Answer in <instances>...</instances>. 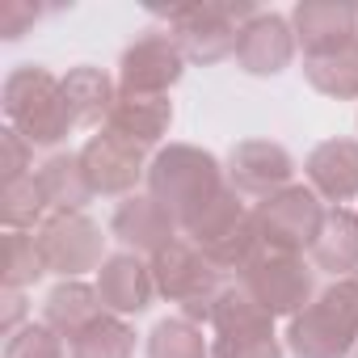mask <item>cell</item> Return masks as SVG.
I'll return each instance as SVG.
<instances>
[{
    "instance_id": "cell-26",
    "label": "cell",
    "mask_w": 358,
    "mask_h": 358,
    "mask_svg": "<svg viewBox=\"0 0 358 358\" xmlns=\"http://www.w3.org/2000/svg\"><path fill=\"white\" fill-rule=\"evenodd\" d=\"M43 211H47V199L38 190V177L34 173L0 186V220H5L9 232H26V228L43 224Z\"/></svg>"
},
{
    "instance_id": "cell-31",
    "label": "cell",
    "mask_w": 358,
    "mask_h": 358,
    "mask_svg": "<svg viewBox=\"0 0 358 358\" xmlns=\"http://www.w3.org/2000/svg\"><path fill=\"white\" fill-rule=\"evenodd\" d=\"M38 22V9L26 5V0H0V38H22L30 26Z\"/></svg>"
},
{
    "instance_id": "cell-14",
    "label": "cell",
    "mask_w": 358,
    "mask_h": 358,
    "mask_svg": "<svg viewBox=\"0 0 358 358\" xmlns=\"http://www.w3.org/2000/svg\"><path fill=\"white\" fill-rule=\"evenodd\" d=\"M295 55V30L278 13H253L236 43V64L253 76H274Z\"/></svg>"
},
{
    "instance_id": "cell-30",
    "label": "cell",
    "mask_w": 358,
    "mask_h": 358,
    "mask_svg": "<svg viewBox=\"0 0 358 358\" xmlns=\"http://www.w3.org/2000/svg\"><path fill=\"white\" fill-rule=\"evenodd\" d=\"M30 139L17 135L13 127L0 131V169H5V182H17V177H30Z\"/></svg>"
},
{
    "instance_id": "cell-3",
    "label": "cell",
    "mask_w": 358,
    "mask_h": 358,
    "mask_svg": "<svg viewBox=\"0 0 358 358\" xmlns=\"http://www.w3.org/2000/svg\"><path fill=\"white\" fill-rule=\"evenodd\" d=\"M186 236L220 266V270H245L249 257L262 249V232H257V220L253 211L241 207V194L236 190H220L211 203H203L194 215L182 220Z\"/></svg>"
},
{
    "instance_id": "cell-6",
    "label": "cell",
    "mask_w": 358,
    "mask_h": 358,
    "mask_svg": "<svg viewBox=\"0 0 358 358\" xmlns=\"http://www.w3.org/2000/svg\"><path fill=\"white\" fill-rule=\"evenodd\" d=\"M257 9L249 5H186L169 9V38L194 64H220L236 55L241 30Z\"/></svg>"
},
{
    "instance_id": "cell-18",
    "label": "cell",
    "mask_w": 358,
    "mask_h": 358,
    "mask_svg": "<svg viewBox=\"0 0 358 358\" xmlns=\"http://www.w3.org/2000/svg\"><path fill=\"white\" fill-rule=\"evenodd\" d=\"M106 122H110L114 135H122V139H131L139 148H152L169 131L173 106H169V97H156V93H118Z\"/></svg>"
},
{
    "instance_id": "cell-20",
    "label": "cell",
    "mask_w": 358,
    "mask_h": 358,
    "mask_svg": "<svg viewBox=\"0 0 358 358\" xmlns=\"http://www.w3.org/2000/svg\"><path fill=\"white\" fill-rule=\"evenodd\" d=\"M34 177H38V190H43L47 207H55V211H85L89 199L97 194L93 182H89V173H85V160L68 156V152L51 156Z\"/></svg>"
},
{
    "instance_id": "cell-24",
    "label": "cell",
    "mask_w": 358,
    "mask_h": 358,
    "mask_svg": "<svg viewBox=\"0 0 358 358\" xmlns=\"http://www.w3.org/2000/svg\"><path fill=\"white\" fill-rule=\"evenodd\" d=\"M131 350H135V333L114 312H106L101 320H93L85 333L68 341V358H131Z\"/></svg>"
},
{
    "instance_id": "cell-32",
    "label": "cell",
    "mask_w": 358,
    "mask_h": 358,
    "mask_svg": "<svg viewBox=\"0 0 358 358\" xmlns=\"http://www.w3.org/2000/svg\"><path fill=\"white\" fill-rule=\"evenodd\" d=\"M22 316H26V295L22 291H5V333H17Z\"/></svg>"
},
{
    "instance_id": "cell-10",
    "label": "cell",
    "mask_w": 358,
    "mask_h": 358,
    "mask_svg": "<svg viewBox=\"0 0 358 358\" xmlns=\"http://www.w3.org/2000/svg\"><path fill=\"white\" fill-rule=\"evenodd\" d=\"M80 160H85V173L97 194H135L139 177H148V160H143V148L114 135L110 127L101 135H93L85 148H80Z\"/></svg>"
},
{
    "instance_id": "cell-12",
    "label": "cell",
    "mask_w": 358,
    "mask_h": 358,
    "mask_svg": "<svg viewBox=\"0 0 358 358\" xmlns=\"http://www.w3.org/2000/svg\"><path fill=\"white\" fill-rule=\"evenodd\" d=\"M291 30H295V43L303 47V59H316L358 38V9L337 5V0H308V5H295Z\"/></svg>"
},
{
    "instance_id": "cell-1",
    "label": "cell",
    "mask_w": 358,
    "mask_h": 358,
    "mask_svg": "<svg viewBox=\"0 0 358 358\" xmlns=\"http://www.w3.org/2000/svg\"><path fill=\"white\" fill-rule=\"evenodd\" d=\"M5 114L9 127L30 143H59L76 127L64 97V80L51 76L43 64H22L5 76Z\"/></svg>"
},
{
    "instance_id": "cell-25",
    "label": "cell",
    "mask_w": 358,
    "mask_h": 358,
    "mask_svg": "<svg viewBox=\"0 0 358 358\" xmlns=\"http://www.w3.org/2000/svg\"><path fill=\"white\" fill-rule=\"evenodd\" d=\"M43 274H47V266H43L38 241L30 232H5L0 236V282H5V291H22V287L38 282Z\"/></svg>"
},
{
    "instance_id": "cell-7",
    "label": "cell",
    "mask_w": 358,
    "mask_h": 358,
    "mask_svg": "<svg viewBox=\"0 0 358 358\" xmlns=\"http://www.w3.org/2000/svg\"><path fill=\"white\" fill-rule=\"evenodd\" d=\"M241 287L270 312V316H299L312 299V270L299 253L282 249H257L249 266L241 270Z\"/></svg>"
},
{
    "instance_id": "cell-33",
    "label": "cell",
    "mask_w": 358,
    "mask_h": 358,
    "mask_svg": "<svg viewBox=\"0 0 358 358\" xmlns=\"http://www.w3.org/2000/svg\"><path fill=\"white\" fill-rule=\"evenodd\" d=\"M345 287H350V291H354V299H358V270H354V274L345 278Z\"/></svg>"
},
{
    "instance_id": "cell-28",
    "label": "cell",
    "mask_w": 358,
    "mask_h": 358,
    "mask_svg": "<svg viewBox=\"0 0 358 358\" xmlns=\"http://www.w3.org/2000/svg\"><path fill=\"white\" fill-rule=\"evenodd\" d=\"M5 358H68V345L51 324H22L17 333H9Z\"/></svg>"
},
{
    "instance_id": "cell-9",
    "label": "cell",
    "mask_w": 358,
    "mask_h": 358,
    "mask_svg": "<svg viewBox=\"0 0 358 358\" xmlns=\"http://www.w3.org/2000/svg\"><path fill=\"white\" fill-rule=\"evenodd\" d=\"M34 241H38L43 266L51 274H64V278H76L85 270H101V262H106L101 257L106 236L85 211H55L51 220L38 224Z\"/></svg>"
},
{
    "instance_id": "cell-17",
    "label": "cell",
    "mask_w": 358,
    "mask_h": 358,
    "mask_svg": "<svg viewBox=\"0 0 358 358\" xmlns=\"http://www.w3.org/2000/svg\"><path fill=\"white\" fill-rule=\"evenodd\" d=\"M308 182H312V194L316 199H329V203H345L358 194V143L354 139H324L312 148L308 164Z\"/></svg>"
},
{
    "instance_id": "cell-23",
    "label": "cell",
    "mask_w": 358,
    "mask_h": 358,
    "mask_svg": "<svg viewBox=\"0 0 358 358\" xmlns=\"http://www.w3.org/2000/svg\"><path fill=\"white\" fill-rule=\"evenodd\" d=\"M303 76L324 97H358V38L345 43L341 51L303 59Z\"/></svg>"
},
{
    "instance_id": "cell-29",
    "label": "cell",
    "mask_w": 358,
    "mask_h": 358,
    "mask_svg": "<svg viewBox=\"0 0 358 358\" xmlns=\"http://www.w3.org/2000/svg\"><path fill=\"white\" fill-rule=\"evenodd\" d=\"M211 358H282V345L274 333H241V337H215Z\"/></svg>"
},
{
    "instance_id": "cell-8",
    "label": "cell",
    "mask_w": 358,
    "mask_h": 358,
    "mask_svg": "<svg viewBox=\"0 0 358 358\" xmlns=\"http://www.w3.org/2000/svg\"><path fill=\"white\" fill-rule=\"evenodd\" d=\"M324 207L312 190L303 186H287L270 199H262L253 207V220H257V232H262V245L266 249H282V253H299V249H312L316 236H320V224H324Z\"/></svg>"
},
{
    "instance_id": "cell-22",
    "label": "cell",
    "mask_w": 358,
    "mask_h": 358,
    "mask_svg": "<svg viewBox=\"0 0 358 358\" xmlns=\"http://www.w3.org/2000/svg\"><path fill=\"white\" fill-rule=\"evenodd\" d=\"M312 262L329 274H354L358 270V215L345 207H333L320 224V236L312 245Z\"/></svg>"
},
{
    "instance_id": "cell-13",
    "label": "cell",
    "mask_w": 358,
    "mask_h": 358,
    "mask_svg": "<svg viewBox=\"0 0 358 358\" xmlns=\"http://www.w3.org/2000/svg\"><path fill=\"white\" fill-rule=\"evenodd\" d=\"M291 173H295V164H291L287 148H278L270 139H245L232 148V160H228V177H232L236 194L270 199V194L287 190Z\"/></svg>"
},
{
    "instance_id": "cell-15",
    "label": "cell",
    "mask_w": 358,
    "mask_h": 358,
    "mask_svg": "<svg viewBox=\"0 0 358 358\" xmlns=\"http://www.w3.org/2000/svg\"><path fill=\"white\" fill-rule=\"evenodd\" d=\"M97 295L114 316H139L156 295V274L139 253H114L97 270Z\"/></svg>"
},
{
    "instance_id": "cell-27",
    "label": "cell",
    "mask_w": 358,
    "mask_h": 358,
    "mask_svg": "<svg viewBox=\"0 0 358 358\" xmlns=\"http://www.w3.org/2000/svg\"><path fill=\"white\" fill-rule=\"evenodd\" d=\"M148 358H211V345L203 341V329H194V320L173 316L152 329Z\"/></svg>"
},
{
    "instance_id": "cell-5",
    "label": "cell",
    "mask_w": 358,
    "mask_h": 358,
    "mask_svg": "<svg viewBox=\"0 0 358 358\" xmlns=\"http://www.w3.org/2000/svg\"><path fill=\"white\" fill-rule=\"evenodd\" d=\"M156 291L173 303H182L186 320H211L220 299V266L194 245V241H173L152 257Z\"/></svg>"
},
{
    "instance_id": "cell-19",
    "label": "cell",
    "mask_w": 358,
    "mask_h": 358,
    "mask_svg": "<svg viewBox=\"0 0 358 358\" xmlns=\"http://www.w3.org/2000/svg\"><path fill=\"white\" fill-rule=\"evenodd\" d=\"M43 324H51L59 337H76V333H85L93 320H101L106 316V303H101V295H97V287H85V282H76V278H64L51 295H47V308H43Z\"/></svg>"
},
{
    "instance_id": "cell-21",
    "label": "cell",
    "mask_w": 358,
    "mask_h": 358,
    "mask_svg": "<svg viewBox=\"0 0 358 358\" xmlns=\"http://www.w3.org/2000/svg\"><path fill=\"white\" fill-rule=\"evenodd\" d=\"M64 97H68V110H72V122L76 127H97L101 118H110L118 93H114V80L101 72V68H72L64 76Z\"/></svg>"
},
{
    "instance_id": "cell-2",
    "label": "cell",
    "mask_w": 358,
    "mask_h": 358,
    "mask_svg": "<svg viewBox=\"0 0 358 358\" xmlns=\"http://www.w3.org/2000/svg\"><path fill=\"white\" fill-rule=\"evenodd\" d=\"M148 190L177 220V228H182L186 215H194L203 203H211L228 186H224V173H220L215 156H207V152H199L190 143H173V148H164L152 160V169H148Z\"/></svg>"
},
{
    "instance_id": "cell-4",
    "label": "cell",
    "mask_w": 358,
    "mask_h": 358,
    "mask_svg": "<svg viewBox=\"0 0 358 358\" xmlns=\"http://www.w3.org/2000/svg\"><path fill=\"white\" fill-rule=\"evenodd\" d=\"M358 337V299L341 282H333L316 303H308L299 316H291L287 341L295 358H345Z\"/></svg>"
},
{
    "instance_id": "cell-16",
    "label": "cell",
    "mask_w": 358,
    "mask_h": 358,
    "mask_svg": "<svg viewBox=\"0 0 358 358\" xmlns=\"http://www.w3.org/2000/svg\"><path fill=\"white\" fill-rule=\"evenodd\" d=\"M110 232L131 249V253H160L164 245L177 241V220L152 199V194H131L118 203L114 220H110Z\"/></svg>"
},
{
    "instance_id": "cell-11",
    "label": "cell",
    "mask_w": 358,
    "mask_h": 358,
    "mask_svg": "<svg viewBox=\"0 0 358 358\" xmlns=\"http://www.w3.org/2000/svg\"><path fill=\"white\" fill-rule=\"evenodd\" d=\"M182 64H186V55L177 51V43L169 34H143L139 43H131L122 51L118 85H122V93H156V97H164L169 85L182 80Z\"/></svg>"
}]
</instances>
